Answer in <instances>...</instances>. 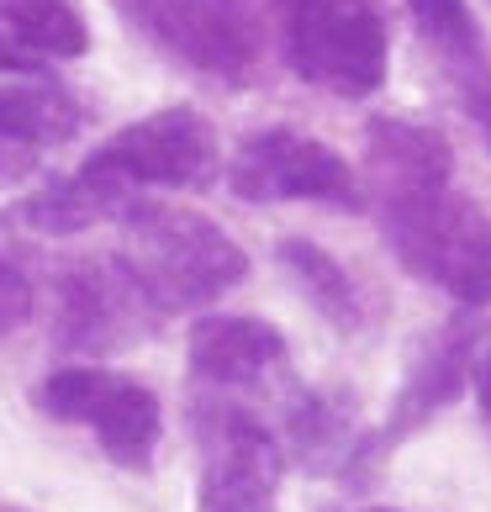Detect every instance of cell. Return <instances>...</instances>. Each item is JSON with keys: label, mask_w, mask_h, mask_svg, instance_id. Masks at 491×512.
<instances>
[{"label": "cell", "mask_w": 491, "mask_h": 512, "mask_svg": "<svg viewBox=\"0 0 491 512\" xmlns=\"http://www.w3.org/2000/svg\"><path fill=\"white\" fill-rule=\"evenodd\" d=\"M122 264L164 317L196 312L249 275V254L212 217L164 201H132L122 212Z\"/></svg>", "instance_id": "6da1fadb"}, {"label": "cell", "mask_w": 491, "mask_h": 512, "mask_svg": "<svg viewBox=\"0 0 491 512\" xmlns=\"http://www.w3.org/2000/svg\"><path fill=\"white\" fill-rule=\"evenodd\" d=\"M381 233L407 275L439 286L460 307H491V217L455 185L375 206Z\"/></svg>", "instance_id": "7a4b0ae2"}, {"label": "cell", "mask_w": 491, "mask_h": 512, "mask_svg": "<svg viewBox=\"0 0 491 512\" xmlns=\"http://www.w3.org/2000/svg\"><path fill=\"white\" fill-rule=\"evenodd\" d=\"M280 32L286 64L317 90L360 101L386 85L391 48L375 0H280Z\"/></svg>", "instance_id": "3957f363"}, {"label": "cell", "mask_w": 491, "mask_h": 512, "mask_svg": "<svg viewBox=\"0 0 491 512\" xmlns=\"http://www.w3.org/2000/svg\"><path fill=\"white\" fill-rule=\"evenodd\" d=\"M201 444L196 512H275L280 497V439L238 402H196L191 407Z\"/></svg>", "instance_id": "277c9868"}, {"label": "cell", "mask_w": 491, "mask_h": 512, "mask_svg": "<svg viewBox=\"0 0 491 512\" xmlns=\"http://www.w3.org/2000/svg\"><path fill=\"white\" fill-rule=\"evenodd\" d=\"M85 169L127 191H206L217 175V132L191 106H164L117 127L96 154H85Z\"/></svg>", "instance_id": "5b68a950"}, {"label": "cell", "mask_w": 491, "mask_h": 512, "mask_svg": "<svg viewBox=\"0 0 491 512\" xmlns=\"http://www.w3.org/2000/svg\"><path fill=\"white\" fill-rule=\"evenodd\" d=\"M37 407L59 423H85L122 470H148L159 444V396L117 370H53L37 386Z\"/></svg>", "instance_id": "8992f818"}, {"label": "cell", "mask_w": 491, "mask_h": 512, "mask_svg": "<svg viewBox=\"0 0 491 512\" xmlns=\"http://www.w3.org/2000/svg\"><path fill=\"white\" fill-rule=\"evenodd\" d=\"M148 43L212 80H243L259 64V22L243 0H111Z\"/></svg>", "instance_id": "52a82bcc"}, {"label": "cell", "mask_w": 491, "mask_h": 512, "mask_svg": "<svg viewBox=\"0 0 491 512\" xmlns=\"http://www.w3.org/2000/svg\"><path fill=\"white\" fill-rule=\"evenodd\" d=\"M228 185L238 201L275 206V201H328V206H360V175L344 154L307 138L296 127H264L238 143L228 159Z\"/></svg>", "instance_id": "ba28073f"}, {"label": "cell", "mask_w": 491, "mask_h": 512, "mask_svg": "<svg viewBox=\"0 0 491 512\" xmlns=\"http://www.w3.org/2000/svg\"><path fill=\"white\" fill-rule=\"evenodd\" d=\"M159 307L143 296V286L132 280L122 254L74 264L59 280V317H53V338L59 349L74 354H111L138 344L148 328H159Z\"/></svg>", "instance_id": "9c48e42d"}, {"label": "cell", "mask_w": 491, "mask_h": 512, "mask_svg": "<svg viewBox=\"0 0 491 512\" xmlns=\"http://www.w3.org/2000/svg\"><path fill=\"white\" fill-rule=\"evenodd\" d=\"M481 344H486V322L476 317V307H465L449 322H439V328L418 344L412 365L402 370V386H396L391 412H386L381 433H375V449H391V444L412 439V433L428 428L433 417L455 402L470 386V375H476Z\"/></svg>", "instance_id": "30bf717a"}, {"label": "cell", "mask_w": 491, "mask_h": 512, "mask_svg": "<svg viewBox=\"0 0 491 512\" xmlns=\"http://www.w3.org/2000/svg\"><path fill=\"white\" fill-rule=\"evenodd\" d=\"M280 359H286V338L270 328L264 317H233V312H212L196 317L191 338H185V365L191 381L206 391H238L264 381Z\"/></svg>", "instance_id": "8fae6325"}, {"label": "cell", "mask_w": 491, "mask_h": 512, "mask_svg": "<svg viewBox=\"0 0 491 512\" xmlns=\"http://www.w3.org/2000/svg\"><path fill=\"white\" fill-rule=\"evenodd\" d=\"M365 196L370 206L418 196V191H439L455 175V154H449L444 132H433L423 122H402V117H381L365 138Z\"/></svg>", "instance_id": "7c38bea8"}, {"label": "cell", "mask_w": 491, "mask_h": 512, "mask_svg": "<svg viewBox=\"0 0 491 512\" xmlns=\"http://www.w3.org/2000/svg\"><path fill=\"white\" fill-rule=\"evenodd\" d=\"M90 27L74 0H0V74H43L48 59H80Z\"/></svg>", "instance_id": "4fadbf2b"}, {"label": "cell", "mask_w": 491, "mask_h": 512, "mask_svg": "<svg viewBox=\"0 0 491 512\" xmlns=\"http://www.w3.org/2000/svg\"><path fill=\"white\" fill-rule=\"evenodd\" d=\"M132 201H138V196H132L127 185L106 180V175H90V169L80 164L74 175L43 185L37 196H27L11 217L22 222V227H32V233L74 238V233H85V227H96V222H111V217L122 222V212H127Z\"/></svg>", "instance_id": "5bb4252c"}, {"label": "cell", "mask_w": 491, "mask_h": 512, "mask_svg": "<svg viewBox=\"0 0 491 512\" xmlns=\"http://www.w3.org/2000/svg\"><path fill=\"white\" fill-rule=\"evenodd\" d=\"M286 439L296 449V460L312 465L317 476H323V470H338V465H360L365 454H370L365 439L354 444V423H349L344 402H333V396H323V391L296 396V402H291Z\"/></svg>", "instance_id": "9a60e30c"}, {"label": "cell", "mask_w": 491, "mask_h": 512, "mask_svg": "<svg viewBox=\"0 0 491 512\" xmlns=\"http://www.w3.org/2000/svg\"><path fill=\"white\" fill-rule=\"evenodd\" d=\"M280 264L296 275V286L312 296V307L323 317H333L338 328H360V317H365L360 286H354L349 270L328 249H317L312 238H286L280 243Z\"/></svg>", "instance_id": "2e32d148"}, {"label": "cell", "mask_w": 491, "mask_h": 512, "mask_svg": "<svg viewBox=\"0 0 491 512\" xmlns=\"http://www.w3.org/2000/svg\"><path fill=\"white\" fill-rule=\"evenodd\" d=\"M407 11H412L418 37L439 53V64L470 59V53L486 48V37H481V27H476V16H470L465 0H407Z\"/></svg>", "instance_id": "e0dca14e"}, {"label": "cell", "mask_w": 491, "mask_h": 512, "mask_svg": "<svg viewBox=\"0 0 491 512\" xmlns=\"http://www.w3.org/2000/svg\"><path fill=\"white\" fill-rule=\"evenodd\" d=\"M449 69V80H455V96L465 106V117L481 127V138L491 143V53H470V59H455V64H444Z\"/></svg>", "instance_id": "ac0fdd59"}, {"label": "cell", "mask_w": 491, "mask_h": 512, "mask_svg": "<svg viewBox=\"0 0 491 512\" xmlns=\"http://www.w3.org/2000/svg\"><path fill=\"white\" fill-rule=\"evenodd\" d=\"M32 301H37L32 296V275L11 254H0V338L16 333L32 317Z\"/></svg>", "instance_id": "d6986e66"}, {"label": "cell", "mask_w": 491, "mask_h": 512, "mask_svg": "<svg viewBox=\"0 0 491 512\" xmlns=\"http://www.w3.org/2000/svg\"><path fill=\"white\" fill-rule=\"evenodd\" d=\"M470 386H476V402H481V412L491 417V349L476 359V375H470Z\"/></svg>", "instance_id": "ffe728a7"}, {"label": "cell", "mask_w": 491, "mask_h": 512, "mask_svg": "<svg viewBox=\"0 0 491 512\" xmlns=\"http://www.w3.org/2000/svg\"><path fill=\"white\" fill-rule=\"evenodd\" d=\"M360 512H396V507H360Z\"/></svg>", "instance_id": "44dd1931"}, {"label": "cell", "mask_w": 491, "mask_h": 512, "mask_svg": "<svg viewBox=\"0 0 491 512\" xmlns=\"http://www.w3.org/2000/svg\"><path fill=\"white\" fill-rule=\"evenodd\" d=\"M0 512H22V507H0Z\"/></svg>", "instance_id": "7402d4cb"}, {"label": "cell", "mask_w": 491, "mask_h": 512, "mask_svg": "<svg viewBox=\"0 0 491 512\" xmlns=\"http://www.w3.org/2000/svg\"><path fill=\"white\" fill-rule=\"evenodd\" d=\"M275 6H280V0H275Z\"/></svg>", "instance_id": "603a6c76"}]
</instances>
